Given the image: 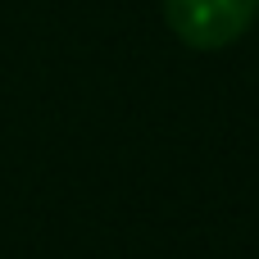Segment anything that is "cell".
Segmentation results:
<instances>
[{
	"instance_id": "obj_1",
	"label": "cell",
	"mask_w": 259,
	"mask_h": 259,
	"mask_svg": "<svg viewBox=\"0 0 259 259\" xmlns=\"http://www.w3.org/2000/svg\"><path fill=\"white\" fill-rule=\"evenodd\" d=\"M164 18L191 50H223L259 18V0H164Z\"/></svg>"
}]
</instances>
